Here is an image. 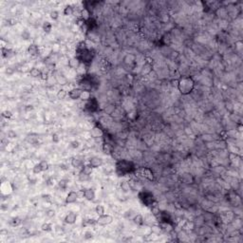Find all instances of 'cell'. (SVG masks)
I'll return each mask as SVG.
<instances>
[{
  "label": "cell",
  "mask_w": 243,
  "mask_h": 243,
  "mask_svg": "<svg viewBox=\"0 0 243 243\" xmlns=\"http://www.w3.org/2000/svg\"><path fill=\"white\" fill-rule=\"evenodd\" d=\"M46 216L49 218H51L53 217H55V211L53 209H48L46 211Z\"/></svg>",
  "instance_id": "obj_39"
},
{
  "label": "cell",
  "mask_w": 243,
  "mask_h": 243,
  "mask_svg": "<svg viewBox=\"0 0 243 243\" xmlns=\"http://www.w3.org/2000/svg\"><path fill=\"white\" fill-rule=\"evenodd\" d=\"M124 63L126 65H128V66H131V65L136 63V55L133 54V53H127V54L124 57Z\"/></svg>",
  "instance_id": "obj_16"
},
{
  "label": "cell",
  "mask_w": 243,
  "mask_h": 243,
  "mask_svg": "<svg viewBox=\"0 0 243 243\" xmlns=\"http://www.w3.org/2000/svg\"><path fill=\"white\" fill-rule=\"evenodd\" d=\"M52 141H53V143H58V142L60 141V138H59V136L57 134H53L52 135Z\"/></svg>",
  "instance_id": "obj_44"
},
{
  "label": "cell",
  "mask_w": 243,
  "mask_h": 243,
  "mask_svg": "<svg viewBox=\"0 0 243 243\" xmlns=\"http://www.w3.org/2000/svg\"><path fill=\"white\" fill-rule=\"evenodd\" d=\"M180 180L184 184H192L194 182V177L189 173H184L180 177Z\"/></svg>",
  "instance_id": "obj_15"
},
{
  "label": "cell",
  "mask_w": 243,
  "mask_h": 243,
  "mask_svg": "<svg viewBox=\"0 0 243 243\" xmlns=\"http://www.w3.org/2000/svg\"><path fill=\"white\" fill-rule=\"evenodd\" d=\"M150 229H151V233H152L153 235L159 236L160 234L162 233V228L161 227V225H160V224H154V225H152V226L150 227Z\"/></svg>",
  "instance_id": "obj_23"
},
{
  "label": "cell",
  "mask_w": 243,
  "mask_h": 243,
  "mask_svg": "<svg viewBox=\"0 0 243 243\" xmlns=\"http://www.w3.org/2000/svg\"><path fill=\"white\" fill-rule=\"evenodd\" d=\"M82 91H83V89H81L80 87L71 88V89H70L69 92H67V96H69L70 99L73 100V101L79 100L80 98H81Z\"/></svg>",
  "instance_id": "obj_7"
},
{
  "label": "cell",
  "mask_w": 243,
  "mask_h": 243,
  "mask_svg": "<svg viewBox=\"0 0 243 243\" xmlns=\"http://www.w3.org/2000/svg\"><path fill=\"white\" fill-rule=\"evenodd\" d=\"M152 71H153L152 65H151L150 63H148V62H146V63H144L143 67H142L141 73L143 74V75H149Z\"/></svg>",
  "instance_id": "obj_18"
},
{
  "label": "cell",
  "mask_w": 243,
  "mask_h": 243,
  "mask_svg": "<svg viewBox=\"0 0 243 243\" xmlns=\"http://www.w3.org/2000/svg\"><path fill=\"white\" fill-rule=\"evenodd\" d=\"M52 29V25L50 24L49 22H45L43 24V31L47 32V33H49V32H50V31H51Z\"/></svg>",
  "instance_id": "obj_35"
},
{
  "label": "cell",
  "mask_w": 243,
  "mask_h": 243,
  "mask_svg": "<svg viewBox=\"0 0 243 243\" xmlns=\"http://www.w3.org/2000/svg\"><path fill=\"white\" fill-rule=\"evenodd\" d=\"M121 188L124 192H128L131 190V186L128 182H123L121 183Z\"/></svg>",
  "instance_id": "obj_30"
},
{
  "label": "cell",
  "mask_w": 243,
  "mask_h": 243,
  "mask_svg": "<svg viewBox=\"0 0 243 243\" xmlns=\"http://www.w3.org/2000/svg\"><path fill=\"white\" fill-rule=\"evenodd\" d=\"M55 230H56V232H58V233H62V234L64 233L63 229H62V227H60V226H56Z\"/></svg>",
  "instance_id": "obj_46"
},
{
  "label": "cell",
  "mask_w": 243,
  "mask_h": 243,
  "mask_svg": "<svg viewBox=\"0 0 243 243\" xmlns=\"http://www.w3.org/2000/svg\"><path fill=\"white\" fill-rule=\"evenodd\" d=\"M28 107H26V110L27 111H29V110H32L33 109V107H32V105H27Z\"/></svg>",
  "instance_id": "obj_48"
},
{
  "label": "cell",
  "mask_w": 243,
  "mask_h": 243,
  "mask_svg": "<svg viewBox=\"0 0 243 243\" xmlns=\"http://www.w3.org/2000/svg\"><path fill=\"white\" fill-rule=\"evenodd\" d=\"M80 65H81V62H80V60L77 57H72L67 61V66L72 69L76 70L79 67Z\"/></svg>",
  "instance_id": "obj_17"
},
{
  "label": "cell",
  "mask_w": 243,
  "mask_h": 243,
  "mask_svg": "<svg viewBox=\"0 0 243 243\" xmlns=\"http://www.w3.org/2000/svg\"><path fill=\"white\" fill-rule=\"evenodd\" d=\"M80 18L85 22L89 21L91 19V11L89 9H87V8L83 9V10L80 11Z\"/></svg>",
  "instance_id": "obj_13"
},
{
  "label": "cell",
  "mask_w": 243,
  "mask_h": 243,
  "mask_svg": "<svg viewBox=\"0 0 243 243\" xmlns=\"http://www.w3.org/2000/svg\"><path fill=\"white\" fill-rule=\"evenodd\" d=\"M133 222L136 224V225H139V226H142V225L144 224V218L142 215L140 214H137L134 216V218H133Z\"/></svg>",
  "instance_id": "obj_21"
},
{
  "label": "cell",
  "mask_w": 243,
  "mask_h": 243,
  "mask_svg": "<svg viewBox=\"0 0 243 243\" xmlns=\"http://www.w3.org/2000/svg\"><path fill=\"white\" fill-rule=\"evenodd\" d=\"M139 198L146 206H152L155 202V198L153 194L148 191H142L139 193Z\"/></svg>",
  "instance_id": "obj_3"
},
{
  "label": "cell",
  "mask_w": 243,
  "mask_h": 243,
  "mask_svg": "<svg viewBox=\"0 0 243 243\" xmlns=\"http://www.w3.org/2000/svg\"><path fill=\"white\" fill-rule=\"evenodd\" d=\"M42 200L46 202H51V196L50 195H42Z\"/></svg>",
  "instance_id": "obj_41"
},
{
  "label": "cell",
  "mask_w": 243,
  "mask_h": 243,
  "mask_svg": "<svg viewBox=\"0 0 243 243\" xmlns=\"http://www.w3.org/2000/svg\"><path fill=\"white\" fill-rule=\"evenodd\" d=\"M49 16L52 20H54L55 21V20H57L59 18V13L57 11H51L49 13Z\"/></svg>",
  "instance_id": "obj_38"
},
{
  "label": "cell",
  "mask_w": 243,
  "mask_h": 243,
  "mask_svg": "<svg viewBox=\"0 0 243 243\" xmlns=\"http://www.w3.org/2000/svg\"><path fill=\"white\" fill-rule=\"evenodd\" d=\"M21 219H20L19 218H11V220H10V224L13 227H17L19 226L20 224H21Z\"/></svg>",
  "instance_id": "obj_32"
},
{
  "label": "cell",
  "mask_w": 243,
  "mask_h": 243,
  "mask_svg": "<svg viewBox=\"0 0 243 243\" xmlns=\"http://www.w3.org/2000/svg\"><path fill=\"white\" fill-rule=\"evenodd\" d=\"M56 81L60 85H66L67 83V79L64 75H57L56 76Z\"/></svg>",
  "instance_id": "obj_33"
},
{
  "label": "cell",
  "mask_w": 243,
  "mask_h": 243,
  "mask_svg": "<svg viewBox=\"0 0 243 243\" xmlns=\"http://www.w3.org/2000/svg\"><path fill=\"white\" fill-rule=\"evenodd\" d=\"M2 116L6 118V119H10V118H11V116H13V113H11V111L10 110H5L2 113Z\"/></svg>",
  "instance_id": "obj_40"
},
{
  "label": "cell",
  "mask_w": 243,
  "mask_h": 243,
  "mask_svg": "<svg viewBox=\"0 0 243 243\" xmlns=\"http://www.w3.org/2000/svg\"><path fill=\"white\" fill-rule=\"evenodd\" d=\"M112 222H113V217L108 214L101 215L97 218V225H100V226H107Z\"/></svg>",
  "instance_id": "obj_5"
},
{
  "label": "cell",
  "mask_w": 243,
  "mask_h": 243,
  "mask_svg": "<svg viewBox=\"0 0 243 243\" xmlns=\"http://www.w3.org/2000/svg\"><path fill=\"white\" fill-rule=\"evenodd\" d=\"M91 98H92V95H91V91L89 90H83L82 91V94H81V99L82 101H84V102H87V101L90 100Z\"/></svg>",
  "instance_id": "obj_24"
},
{
  "label": "cell",
  "mask_w": 243,
  "mask_h": 243,
  "mask_svg": "<svg viewBox=\"0 0 243 243\" xmlns=\"http://www.w3.org/2000/svg\"><path fill=\"white\" fill-rule=\"evenodd\" d=\"M136 170L134 164L127 160H119L115 164V172L119 177H124L128 174L133 173Z\"/></svg>",
  "instance_id": "obj_2"
},
{
  "label": "cell",
  "mask_w": 243,
  "mask_h": 243,
  "mask_svg": "<svg viewBox=\"0 0 243 243\" xmlns=\"http://www.w3.org/2000/svg\"><path fill=\"white\" fill-rule=\"evenodd\" d=\"M70 146L75 149V148H78L80 146V143L78 141H72L71 143H70Z\"/></svg>",
  "instance_id": "obj_42"
},
{
  "label": "cell",
  "mask_w": 243,
  "mask_h": 243,
  "mask_svg": "<svg viewBox=\"0 0 243 243\" xmlns=\"http://www.w3.org/2000/svg\"><path fill=\"white\" fill-rule=\"evenodd\" d=\"M95 213L98 216L103 215V214H105V207H103V205H101V204L97 205L95 207Z\"/></svg>",
  "instance_id": "obj_34"
},
{
  "label": "cell",
  "mask_w": 243,
  "mask_h": 243,
  "mask_svg": "<svg viewBox=\"0 0 243 243\" xmlns=\"http://www.w3.org/2000/svg\"><path fill=\"white\" fill-rule=\"evenodd\" d=\"M85 109L88 112H91V113H94L99 109V103H98L95 97H92L90 100L85 103Z\"/></svg>",
  "instance_id": "obj_4"
},
{
  "label": "cell",
  "mask_w": 243,
  "mask_h": 243,
  "mask_svg": "<svg viewBox=\"0 0 243 243\" xmlns=\"http://www.w3.org/2000/svg\"><path fill=\"white\" fill-rule=\"evenodd\" d=\"M94 236V233L91 232V231H85V234H84V238L85 240H88V239H91L93 238Z\"/></svg>",
  "instance_id": "obj_37"
},
{
  "label": "cell",
  "mask_w": 243,
  "mask_h": 243,
  "mask_svg": "<svg viewBox=\"0 0 243 243\" xmlns=\"http://www.w3.org/2000/svg\"><path fill=\"white\" fill-rule=\"evenodd\" d=\"M178 90L182 95H189L195 88V81L190 76H182L177 81Z\"/></svg>",
  "instance_id": "obj_1"
},
{
  "label": "cell",
  "mask_w": 243,
  "mask_h": 243,
  "mask_svg": "<svg viewBox=\"0 0 243 243\" xmlns=\"http://www.w3.org/2000/svg\"><path fill=\"white\" fill-rule=\"evenodd\" d=\"M142 174L144 175V178H146L149 180H154V176H153V172L151 171L149 168H142L141 169Z\"/></svg>",
  "instance_id": "obj_19"
},
{
  "label": "cell",
  "mask_w": 243,
  "mask_h": 243,
  "mask_svg": "<svg viewBox=\"0 0 243 243\" xmlns=\"http://www.w3.org/2000/svg\"><path fill=\"white\" fill-rule=\"evenodd\" d=\"M96 224H97V219H94V218H87L83 221V225L85 227L93 226V225H96Z\"/></svg>",
  "instance_id": "obj_26"
},
{
  "label": "cell",
  "mask_w": 243,
  "mask_h": 243,
  "mask_svg": "<svg viewBox=\"0 0 243 243\" xmlns=\"http://www.w3.org/2000/svg\"><path fill=\"white\" fill-rule=\"evenodd\" d=\"M38 164H39L41 172H46L47 170H49V162L47 161H41L40 162H38Z\"/></svg>",
  "instance_id": "obj_28"
},
{
  "label": "cell",
  "mask_w": 243,
  "mask_h": 243,
  "mask_svg": "<svg viewBox=\"0 0 243 243\" xmlns=\"http://www.w3.org/2000/svg\"><path fill=\"white\" fill-rule=\"evenodd\" d=\"M28 52H29V55L33 56V57H35V56H38L40 54L39 47H38L37 45H35V44H31V45L29 46V48H28Z\"/></svg>",
  "instance_id": "obj_14"
},
{
  "label": "cell",
  "mask_w": 243,
  "mask_h": 243,
  "mask_svg": "<svg viewBox=\"0 0 243 243\" xmlns=\"http://www.w3.org/2000/svg\"><path fill=\"white\" fill-rule=\"evenodd\" d=\"M29 74H31V76L33 77V78H41L43 72L41 71L39 69H37V67H32V69L29 70Z\"/></svg>",
  "instance_id": "obj_22"
},
{
  "label": "cell",
  "mask_w": 243,
  "mask_h": 243,
  "mask_svg": "<svg viewBox=\"0 0 243 243\" xmlns=\"http://www.w3.org/2000/svg\"><path fill=\"white\" fill-rule=\"evenodd\" d=\"M78 193L75 191H70L69 192V194L67 195L66 197V200H65V202L67 204H72V203H75L77 200H78Z\"/></svg>",
  "instance_id": "obj_9"
},
{
  "label": "cell",
  "mask_w": 243,
  "mask_h": 243,
  "mask_svg": "<svg viewBox=\"0 0 243 243\" xmlns=\"http://www.w3.org/2000/svg\"><path fill=\"white\" fill-rule=\"evenodd\" d=\"M103 164V161L100 157H92L89 160V166L91 168H98L101 167Z\"/></svg>",
  "instance_id": "obj_11"
},
{
  "label": "cell",
  "mask_w": 243,
  "mask_h": 243,
  "mask_svg": "<svg viewBox=\"0 0 243 243\" xmlns=\"http://www.w3.org/2000/svg\"><path fill=\"white\" fill-rule=\"evenodd\" d=\"M19 234H21V235H25V234H28V230H27L26 228H21V229L19 230Z\"/></svg>",
  "instance_id": "obj_45"
},
{
  "label": "cell",
  "mask_w": 243,
  "mask_h": 243,
  "mask_svg": "<svg viewBox=\"0 0 243 243\" xmlns=\"http://www.w3.org/2000/svg\"><path fill=\"white\" fill-rule=\"evenodd\" d=\"M16 136H17V134L15 133V131H13V130H10V131L8 132V137L9 138L13 139V138H16Z\"/></svg>",
  "instance_id": "obj_43"
},
{
  "label": "cell",
  "mask_w": 243,
  "mask_h": 243,
  "mask_svg": "<svg viewBox=\"0 0 243 243\" xmlns=\"http://www.w3.org/2000/svg\"><path fill=\"white\" fill-rule=\"evenodd\" d=\"M41 230L44 231V232H51L52 231V225L49 223V222H47V223H44L42 226H41Z\"/></svg>",
  "instance_id": "obj_31"
},
{
  "label": "cell",
  "mask_w": 243,
  "mask_h": 243,
  "mask_svg": "<svg viewBox=\"0 0 243 243\" xmlns=\"http://www.w3.org/2000/svg\"><path fill=\"white\" fill-rule=\"evenodd\" d=\"M105 136V131H103V127L99 126V124H96L92 128L90 129V137L93 139H101Z\"/></svg>",
  "instance_id": "obj_6"
},
{
  "label": "cell",
  "mask_w": 243,
  "mask_h": 243,
  "mask_svg": "<svg viewBox=\"0 0 243 243\" xmlns=\"http://www.w3.org/2000/svg\"><path fill=\"white\" fill-rule=\"evenodd\" d=\"M77 220V214L74 212H69L66 215V217L64 218V221L66 222L67 224L72 225L76 222Z\"/></svg>",
  "instance_id": "obj_12"
},
{
  "label": "cell",
  "mask_w": 243,
  "mask_h": 243,
  "mask_svg": "<svg viewBox=\"0 0 243 243\" xmlns=\"http://www.w3.org/2000/svg\"><path fill=\"white\" fill-rule=\"evenodd\" d=\"M41 79H43V80H47L48 79V73H43L42 74V77H41Z\"/></svg>",
  "instance_id": "obj_47"
},
{
  "label": "cell",
  "mask_w": 243,
  "mask_h": 243,
  "mask_svg": "<svg viewBox=\"0 0 243 243\" xmlns=\"http://www.w3.org/2000/svg\"><path fill=\"white\" fill-rule=\"evenodd\" d=\"M83 197H84L85 200H88V201H93L95 200V191L91 188H87V189H84L83 190Z\"/></svg>",
  "instance_id": "obj_8"
},
{
  "label": "cell",
  "mask_w": 243,
  "mask_h": 243,
  "mask_svg": "<svg viewBox=\"0 0 243 243\" xmlns=\"http://www.w3.org/2000/svg\"><path fill=\"white\" fill-rule=\"evenodd\" d=\"M67 185H69V183H67V180H62L59 182V187H60L62 189V191H65L66 189L67 188Z\"/></svg>",
  "instance_id": "obj_36"
},
{
  "label": "cell",
  "mask_w": 243,
  "mask_h": 243,
  "mask_svg": "<svg viewBox=\"0 0 243 243\" xmlns=\"http://www.w3.org/2000/svg\"><path fill=\"white\" fill-rule=\"evenodd\" d=\"M70 164L74 167V168H81L84 166V162H83L82 160H80L78 158H72L71 161H70Z\"/></svg>",
  "instance_id": "obj_20"
},
{
  "label": "cell",
  "mask_w": 243,
  "mask_h": 243,
  "mask_svg": "<svg viewBox=\"0 0 243 243\" xmlns=\"http://www.w3.org/2000/svg\"><path fill=\"white\" fill-rule=\"evenodd\" d=\"M63 13L65 16H70L72 15V14L74 13V8L72 7L71 5H67L66 6V8L64 9L63 11Z\"/></svg>",
  "instance_id": "obj_25"
},
{
  "label": "cell",
  "mask_w": 243,
  "mask_h": 243,
  "mask_svg": "<svg viewBox=\"0 0 243 243\" xmlns=\"http://www.w3.org/2000/svg\"><path fill=\"white\" fill-rule=\"evenodd\" d=\"M2 56H3L4 58L11 57V56H13V50L10 49L2 48Z\"/></svg>",
  "instance_id": "obj_29"
},
{
  "label": "cell",
  "mask_w": 243,
  "mask_h": 243,
  "mask_svg": "<svg viewBox=\"0 0 243 243\" xmlns=\"http://www.w3.org/2000/svg\"><path fill=\"white\" fill-rule=\"evenodd\" d=\"M56 96H57V98L59 100H64L65 98L67 96V91L66 89H63V88H61V89L58 90V92H57V94H56Z\"/></svg>",
  "instance_id": "obj_27"
},
{
  "label": "cell",
  "mask_w": 243,
  "mask_h": 243,
  "mask_svg": "<svg viewBox=\"0 0 243 243\" xmlns=\"http://www.w3.org/2000/svg\"><path fill=\"white\" fill-rule=\"evenodd\" d=\"M0 189H1V193L2 195H10L11 192H13V186L9 182H4L1 183V186H0Z\"/></svg>",
  "instance_id": "obj_10"
}]
</instances>
